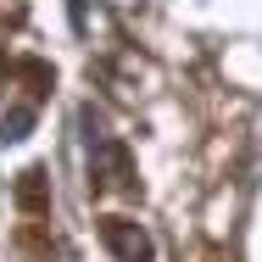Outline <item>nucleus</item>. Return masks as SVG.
Returning a JSON list of instances; mask_svg holds the SVG:
<instances>
[{
	"label": "nucleus",
	"mask_w": 262,
	"mask_h": 262,
	"mask_svg": "<svg viewBox=\"0 0 262 262\" xmlns=\"http://www.w3.org/2000/svg\"><path fill=\"white\" fill-rule=\"evenodd\" d=\"M90 190H134V162L117 140L90 145Z\"/></svg>",
	"instance_id": "obj_1"
},
{
	"label": "nucleus",
	"mask_w": 262,
	"mask_h": 262,
	"mask_svg": "<svg viewBox=\"0 0 262 262\" xmlns=\"http://www.w3.org/2000/svg\"><path fill=\"white\" fill-rule=\"evenodd\" d=\"M101 240L117 262H151V234L128 217H101Z\"/></svg>",
	"instance_id": "obj_2"
},
{
	"label": "nucleus",
	"mask_w": 262,
	"mask_h": 262,
	"mask_svg": "<svg viewBox=\"0 0 262 262\" xmlns=\"http://www.w3.org/2000/svg\"><path fill=\"white\" fill-rule=\"evenodd\" d=\"M28 128H34V106H11V112L0 117V140H6V145H23Z\"/></svg>",
	"instance_id": "obj_3"
},
{
	"label": "nucleus",
	"mask_w": 262,
	"mask_h": 262,
	"mask_svg": "<svg viewBox=\"0 0 262 262\" xmlns=\"http://www.w3.org/2000/svg\"><path fill=\"white\" fill-rule=\"evenodd\" d=\"M17 195H23V207H45V173H39V167H28V173H23V184H17Z\"/></svg>",
	"instance_id": "obj_4"
}]
</instances>
